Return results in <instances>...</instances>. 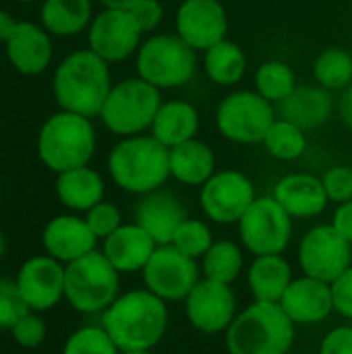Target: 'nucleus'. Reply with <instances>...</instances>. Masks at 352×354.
<instances>
[{"instance_id":"nucleus-1","label":"nucleus","mask_w":352,"mask_h":354,"mask_svg":"<svg viewBox=\"0 0 352 354\" xmlns=\"http://www.w3.org/2000/svg\"><path fill=\"white\" fill-rule=\"evenodd\" d=\"M166 301L143 290H129L102 313V328L110 334L120 353L154 351L168 330Z\"/></svg>"},{"instance_id":"nucleus-2","label":"nucleus","mask_w":352,"mask_h":354,"mask_svg":"<svg viewBox=\"0 0 352 354\" xmlns=\"http://www.w3.org/2000/svg\"><path fill=\"white\" fill-rule=\"evenodd\" d=\"M54 97L66 112L100 116L112 89L110 68L93 50H79L66 56L54 73Z\"/></svg>"},{"instance_id":"nucleus-3","label":"nucleus","mask_w":352,"mask_h":354,"mask_svg":"<svg viewBox=\"0 0 352 354\" xmlns=\"http://www.w3.org/2000/svg\"><path fill=\"white\" fill-rule=\"evenodd\" d=\"M108 172L122 191L147 195L170 178V149L151 135L122 137L108 156Z\"/></svg>"},{"instance_id":"nucleus-4","label":"nucleus","mask_w":352,"mask_h":354,"mask_svg":"<svg viewBox=\"0 0 352 354\" xmlns=\"http://www.w3.org/2000/svg\"><path fill=\"white\" fill-rule=\"evenodd\" d=\"M295 324L280 303L255 301L226 330L230 354H288L295 344Z\"/></svg>"},{"instance_id":"nucleus-5","label":"nucleus","mask_w":352,"mask_h":354,"mask_svg":"<svg viewBox=\"0 0 352 354\" xmlns=\"http://www.w3.org/2000/svg\"><path fill=\"white\" fill-rule=\"evenodd\" d=\"M95 151V131L87 116L75 112L52 114L39 135L37 153L39 160L54 172H66L79 166H87Z\"/></svg>"},{"instance_id":"nucleus-6","label":"nucleus","mask_w":352,"mask_h":354,"mask_svg":"<svg viewBox=\"0 0 352 354\" xmlns=\"http://www.w3.org/2000/svg\"><path fill=\"white\" fill-rule=\"evenodd\" d=\"M120 295V272L102 251L64 266V301L79 313H104Z\"/></svg>"},{"instance_id":"nucleus-7","label":"nucleus","mask_w":352,"mask_h":354,"mask_svg":"<svg viewBox=\"0 0 352 354\" xmlns=\"http://www.w3.org/2000/svg\"><path fill=\"white\" fill-rule=\"evenodd\" d=\"M197 71V50L176 33H156L137 50V77L162 89L187 85Z\"/></svg>"},{"instance_id":"nucleus-8","label":"nucleus","mask_w":352,"mask_h":354,"mask_svg":"<svg viewBox=\"0 0 352 354\" xmlns=\"http://www.w3.org/2000/svg\"><path fill=\"white\" fill-rule=\"evenodd\" d=\"M162 106V91L141 77L124 79L112 85L106 104L100 112L104 127L118 137L141 135L151 129Z\"/></svg>"},{"instance_id":"nucleus-9","label":"nucleus","mask_w":352,"mask_h":354,"mask_svg":"<svg viewBox=\"0 0 352 354\" xmlns=\"http://www.w3.org/2000/svg\"><path fill=\"white\" fill-rule=\"evenodd\" d=\"M276 118L274 104L257 91L247 89L228 93L216 110V127L220 135L241 145L263 143Z\"/></svg>"},{"instance_id":"nucleus-10","label":"nucleus","mask_w":352,"mask_h":354,"mask_svg":"<svg viewBox=\"0 0 352 354\" xmlns=\"http://www.w3.org/2000/svg\"><path fill=\"white\" fill-rule=\"evenodd\" d=\"M239 236L247 251L259 255H282L293 239L290 214L272 197H255L239 220Z\"/></svg>"},{"instance_id":"nucleus-11","label":"nucleus","mask_w":352,"mask_h":354,"mask_svg":"<svg viewBox=\"0 0 352 354\" xmlns=\"http://www.w3.org/2000/svg\"><path fill=\"white\" fill-rule=\"evenodd\" d=\"M141 274L145 288L166 303L185 301L201 280L197 259L180 253L174 245H158Z\"/></svg>"},{"instance_id":"nucleus-12","label":"nucleus","mask_w":352,"mask_h":354,"mask_svg":"<svg viewBox=\"0 0 352 354\" xmlns=\"http://www.w3.org/2000/svg\"><path fill=\"white\" fill-rule=\"evenodd\" d=\"M299 266L305 276L334 282L352 266V245L332 226H313L299 245Z\"/></svg>"},{"instance_id":"nucleus-13","label":"nucleus","mask_w":352,"mask_h":354,"mask_svg":"<svg viewBox=\"0 0 352 354\" xmlns=\"http://www.w3.org/2000/svg\"><path fill=\"white\" fill-rule=\"evenodd\" d=\"M255 197V187L247 174L239 170H218L201 187L199 203L212 222L239 224Z\"/></svg>"},{"instance_id":"nucleus-14","label":"nucleus","mask_w":352,"mask_h":354,"mask_svg":"<svg viewBox=\"0 0 352 354\" xmlns=\"http://www.w3.org/2000/svg\"><path fill=\"white\" fill-rule=\"evenodd\" d=\"M143 29L131 10L104 8L89 25V50L106 62H120L135 54L141 46Z\"/></svg>"},{"instance_id":"nucleus-15","label":"nucleus","mask_w":352,"mask_h":354,"mask_svg":"<svg viewBox=\"0 0 352 354\" xmlns=\"http://www.w3.org/2000/svg\"><path fill=\"white\" fill-rule=\"evenodd\" d=\"M185 311L189 324L201 334H226L234 317L239 315L237 297L230 284L201 278L191 295L185 299Z\"/></svg>"},{"instance_id":"nucleus-16","label":"nucleus","mask_w":352,"mask_h":354,"mask_svg":"<svg viewBox=\"0 0 352 354\" xmlns=\"http://www.w3.org/2000/svg\"><path fill=\"white\" fill-rule=\"evenodd\" d=\"M176 35L193 50L205 52L226 39L228 15L220 0H183L174 17Z\"/></svg>"},{"instance_id":"nucleus-17","label":"nucleus","mask_w":352,"mask_h":354,"mask_svg":"<svg viewBox=\"0 0 352 354\" xmlns=\"http://www.w3.org/2000/svg\"><path fill=\"white\" fill-rule=\"evenodd\" d=\"M29 311H50L64 299V263L50 255L27 259L15 278Z\"/></svg>"},{"instance_id":"nucleus-18","label":"nucleus","mask_w":352,"mask_h":354,"mask_svg":"<svg viewBox=\"0 0 352 354\" xmlns=\"http://www.w3.org/2000/svg\"><path fill=\"white\" fill-rule=\"evenodd\" d=\"M280 307L295 326L322 324L334 311L332 284L303 274L301 278H295L290 282L280 301Z\"/></svg>"},{"instance_id":"nucleus-19","label":"nucleus","mask_w":352,"mask_h":354,"mask_svg":"<svg viewBox=\"0 0 352 354\" xmlns=\"http://www.w3.org/2000/svg\"><path fill=\"white\" fill-rule=\"evenodd\" d=\"M187 209L180 199L170 191H151L141 195L135 207V222L158 243L170 245L176 228L187 220Z\"/></svg>"},{"instance_id":"nucleus-20","label":"nucleus","mask_w":352,"mask_h":354,"mask_svg":"<svg viewBox=\"0 0 352 354\" xmlns=\"http://www.w3.org/2000/svg\"><path fill=\"white\" fill-rule=\"evenodd\" d=\"M46 255L60 263H71L91 251H95L98 236L87 226L85 218L77 216H56L52 218L41 234Z\"/></svg>"},{"instance_id":"nucleus-21","label":"nucleus","mask_w":352,"mask_h":354,"mask_svg":"<svg viewBox=\"0 0 352 354\" xmlns=\"http://www.w3.org/2000/svg\"><path fill=\"white\" fill-rule=\"evenodd\" d=\"M274 199L290 214V218L301 220L324 214L330 203L324 180L307 172H295L280 178L274 187Z\"/></svg>"},{"instance_id":"nucleus-22","label":"nucleus","mask_w":352,"mask_h":354,"mask_svg":"<svg viewBox=\"0 0 352 354\" xmlns=\"http://www.w3.org/2000/svg\"><path fill=\"white\" fill-rule=\"evenodd\" d=\"M158 243L137 224H122L108 239H104L102 253L120 274L143 272Z\"/></svg>"},{"instance_id":"nucleus-23","label":"nucleus","mask_w":352,"mask_h":354,"mask_svg":"<svg viewBox=\"0 0 352 354\" xmlns=\"http://www.w3.org/2000/svg\"><path fill=\"white\" fill-rule=\"evenodd\" d=\"M280 118L290 120L303 131L326 124L334 112L332 91L322 85H297V89L278 104Z\"/></svg>"},{"instance_id":"nucleus-24","label":"nucleus","mask_w":352,"mask_h":354,"mask_svg":"<svg viewBox=\"0 0 352 354\" xmlns=\"http://www.w3.org/2000/svg\"><path fill=\"white\" fill-rule=\"evenodd\" d=\"M6 56L23 75H39L52 60V44L48 33L33 23L19 21L15 33L6 41Z\"/></svg>"},{"instance_id":"nucleus-25","label":"nucleus","mask_w":352,"mask_h":354,"mask_svg":"<svg viewBox=\"0 0 352 354\" xmlns=\"http://www.w3.org/2000/svg\"><path fill=\"white\" fill-rule=\"evenodd\" d=\"M216 174L214 149L197 137L170 147V176L187 187H203Z\"/></svg>"},{"instance_id":"nucleus-26","label":"nucleus","mask_w":352,"mask_h":354,"mask_svg":"<svg viewBox=\"0 0 352 354\" xmlns=\"http://www.w3.org/2000/svg\"><path fill=\"white\" fill-rule=\"evenodd\" d=\"M149 131H151V137H156L162 145L170 149L174 145H180L197 137L199 112L191 102H185V100L162 102Z\"/></svg>"},{"instance_id":"nucleus-27","label":"nucleus","mask_w":352,"mask_h":354,"mask_svg":"<svg viewBox=\"0 0 352 354\" xmlns=\"http://www.w3.org/2000/svg\"><path fill=\"white\" fill-rule=\"evenodd\" d=\"M293 280L290 263L282 255H259L247 270L249 290L259 303H280Z\"/></svg>"},{"instance_id":"nucleus-28","label":"nucleus","mask_w":352,"mask_h":354,"mask_svg":"<svg viewBox=\"0 0 352 354\" xmlns=\"http://www.w3.org/2000/svg\"><path fill=\"white\" fill-rule=\"evenodd\" d=\"M104 178L89 166H79L60 172L56 178V195L62 205L73 212H89L104 201Z\"/></svg>"},{"instance_id":"nucleus-29","label":"nucleus","mask_w":352,"mask_h":354,"mask_svg":"<svg viewBox=\"0 0 352 354\" xmlns=\"http://www.w3.org/2000/svg\"><path fill=\"white\" fill-rule=\"evenodd\" d=\"M203 71L216 85L230 87L247 73V56L243 48L230 39H222L203 52Z\"/></svg>"},{"instance_id":"nucleus-30","label":"nucleus","mask_w":352,"mask_h":354,"mask_svg":"<svg viewBox=\"0 0 352 354\" xmlns=\"http://www.w3.org/2000/svg\"><path fill=\"white\" fill-rule=\"evenodd\" d=\"M44 27L54 35H75L91 25V0H46L41 6Z\"/></svg>"},{"instance_id":"nucleus-31","label":"nucleus","mask_w":352,"mask_h":354,"mask_svg":"<svg viewBox=\"0 0 352 354\" xmlns=\"http://www.w3.org/2000/svg\"><path fill=\"white\" fill-rule=\"evenodd\" d=\"M245 268L243 251L232 241H216L201 257V274L207 280L232 284Z\"/></svg>"},{"instance_id":"nucleus-32","label":"nucleus","mask_w":352,"mask_h":354,"mask_svg":"<svg viewBox=\"0 0 352 354\" xmlns=\"http://www.w3.org/2000/svg\"><path fill=\"white\" fill-rule=\"evenodd\" d=\"M317 85L328 91H342L352 83V54L344 48H326L313 64Z\"/></svg>"},{"instance_id":"nucleus-33","label":"nucleus","mask_w":352,"mask_h":354,"mask_svg":"<svg viewBox=\"0 0 352 354\" xmlns=\"http://www.w3.org/2000/svg\"><path fill=\"white\" fill-rule=\"evenodd\" d=\"M297 89V77L290 64L268 60L255 71V91L272 104H280Z\"/></svg>"},{"instance_id":"nucleus-34","label":"nucleus","mask_w":352,"mask_h":354,"mask_svg":"<svg viewBox=\"0 0 352 354\" xmlns=\"http://www.w3.org/2000/svg\"><path fill=\"white\" fill-rule=\"evenodd\" d=\"M263 145L270 156L282 162H293L299 160L305 149H307V135L301 127L293 124L290 120L276 118L274 124L270 127Z\"/></svg>"},{"instance_id":"nucleus-35","label":"nucleus","mask_w":352,"mask_h":354,"mask_svg":"<svg viewBox=\"0 0 352 354\" xmlns=\"http://www.w3.org/2000/svg\"><path fill=\"white\" fill-rule=\"evenodd\" d=\"M214 243L216 241H214L212 228L205 222H201L197 218H187L176 228L170 245H174L180 253H185L193 259H201Z\"/></svg>"},{"instance_id":"nucleus-36","label":"nucleus","mask_w":352,"mask_h":354,"mask_svg":"<svg viewBox=\"0 0 352 354\" xmlns=\"http://www.w3.org/2000/svg\"><path fill=\"white\" fill-rule=\"evenodd\" d=\"M62 354H120V351L102 326H85L66 338Z\"/></svg>"},{"instance_id":"nucleus-37","label":"nucleus","mask_w":352,"mask_h":354,"mask_svg":"<svg viewBox=\"0 0 352 354\" xmlns=\"http://www.w3.org/2000/svg\"><path fill=\"white\" fill-rule=\"evenodd\" d=\"M25 313H29V307L17 282L0 278V330H12Z\"/></svg>"},{"instance_id":"nucleus-38","label":"nucleus","mask_w":352,"mask_h":354,"mask_svg":"<svg viewBox=\"0 0 352 354\" xmlns=\"http://www.w3.org/2000/svg\"><path fill=\"white\" fill-rule=\"evenodd\" d=\"M85 222L91 228V232L98 236V241L108 239L114 230H118L122 226V214L120 209L110 203V201H100L98 205H93L89 212H85Z\"/></svg>"},{"instance_id":"nucleus-39","label":"nucleus","mask_w":352,"mask_h":354,"mask_svg":"<svg viewBox=\"0 0 352 354\" xmlns=\"http://www.w3.org/2000/svg\"><path fill=\"white\" fill-rule=\"evenodd\" d=\"M15 342L23 348H37L44 340H46V324L44 319L33 311L25 313L10 330Z\"/></svg>"},{"instance_id":"nucleus-40","label":"nucleus","mask_w":352,"mask_h":354,"mask_svg":"<svg viewBox=\"0 0 352 354\" xmlns=\"http://www.w3.org/2000/svg\"><path fill=\"white\" fill-rule=\"evenodd\" d=\"M324 187L334 203H344L352 199V168L349 166H334L324 174Z\"/></svg>"},{"instance_id":"nucleus-41","label":"nucleus","mask_w":352,"mask_h":354,"mask_svg":"<svg viewBox=\"0 0 352 354\" xmlns=\"http://www.w3.org/2000/svg\"><path fill=\"white\" fill-rule=\"evenodd\" d=\"M131 12L137 19V23L143 29V33L156 31L162 25V21H164V6H162L160 0H139L131 8Z\"/></svg>"},{"instance_id":"nucleus-42","label":"nucleus","mask_w":352,"mask_h":354,"mask_svg":"<svg viewBox=\"0 0 352 354\" xmlns=\"http://www.w3.org/2000/svg\"><path fill=\"white\" fill-rule=\"evenodd\" d=\"M334 311L342 317L352 319V266L332 282Z\"/></svg>"},{"instance_id":"nucleus-43","label":"nucleus","mask_w":352,"mask_h":354,"mask_svg":"<svg viewBox=\"0 0 352 354\" xmlns=\"http://www.w3.org/2000/svg\"><path fill=\"white\" fill-rule=\"evenodd\" d=\"M319 354H352V326L330 330L319 344Z\"/></svg>"},{"instance_id":"nucleus-44","label":"nucleus","mask_w":352,"mask_h":354,"mask_svg":"<svg viewBox=\"0 0 352 354\" xmlns=\"http://www.w3.org/2000/svg\"><path fill=\"white\" fill-rule=\"evenodd\" d=\"M332 226L349 241L352 245V199L351 201H344L336 207L334 212V220H332Z\"/></svg>"},{"instance_id":"nucleus-45","label":"nucleus","mask_w":352,"mask_h":354,"mask_svg":"<svg viewBox=\"0 0 352 354\" xmlns=\"http://www.w3.org/2000/svg\"><path fill=\"white\" fill-rule=\"evenodd\" d=\"M338 116L340 120L352 129V83L340 91V97H338Z\"/></svg>"},{"instance_id":"nucleus-46","label":"nucleus","mask_w":352,"mask_h":354,"mask_svg":"<svg viewBox=\"0 0 352 354\" xmlns=\"http://www.w3.org/2000/svg\"><path fill=\"white\" fill-rule=\"evenodd\" d=\"M17 25H19V21H15L8 12L0 10V41H8L10 35L15 33Z\"/></svg>"},{"instance_id":"nucleus-47","label":"nucleus","mask_w":352,"mask_h":354,"mask_svg":"<svg viewBox=\"0 0 352 354\" xmlns=\"http://www.w3.org/2000/svg\"><path fill=\"white\" fill-rule=\"evenodd\" d=\"M106 8H122V10H131L139 0H100Z\"/></svg>"},{"instance_id":"nucleus-48","label":"nucleus","mask_w":352,"mask_h":354,"mask_svg":"<svg viewBox=\"0 0 352 354\" xmlns=\"http://www.w3.org/2000/svg\"><path fill=\"white\" fill-rule=\"evenodd\" d=\"M4 251H6V239H4V232L0 230V259L4 257Z\"/></svg>"},{"instance_id":"nucleus-49","label":"nucleus","mask_w":352,"mask_h":354,"mask_svg":"<svg viewBox=\"0 0 352 354\" xmlns=\"http://www.w3.org/2000/svg\"><path fill=\"white\" fill-rule=\"evenodd\" d=\"M120 354H154L151 351H137V353H120Z\"/></svg>"},{"instance_id":"nucleus-50","label":"nucleus","mask_w":352,"mask_h":354,"mask_svg":"<svg viewBox=\"0 0 352 354\" xmlns=\"http://www.w3.org/2000/svg\"><path fill=\"white\" fill-rule=\"evenodd\" d=\"M17 2H33V0H17Z\"/></svg>"},{"instance_id":"nucleus-51","label":"nucleus","mask_w":352,"mask_h":354,"mask_svg":"<svg viewBox=\"0 0 352 354\" xmlns=\"http://www.w3.org/2000/svg\"><path fill=\"white\" fill-rule=\"evenodd\" d=\"M0 199H2V185H0Z\"/></svg>"}]
</instances>
